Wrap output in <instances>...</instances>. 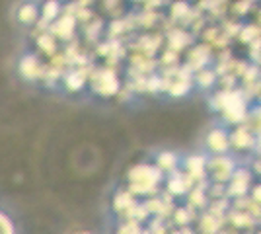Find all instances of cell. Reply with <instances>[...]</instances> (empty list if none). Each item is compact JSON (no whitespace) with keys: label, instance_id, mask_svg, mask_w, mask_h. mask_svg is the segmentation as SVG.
I'll return each mask as SVG.
<instances>
[{"label":"cell","instance_id":"6da1fadb","mask_svg":"<svg viewBox=\"0 0 261 234\" xmlns=\"http://www.w3.org/2000/svg\"><path fill=\"white\" fill-rule=\"evenodd\" d=\"M162 179V172L152 164H137L129 170L127 181L129 191L133 195H150L158 190V184Z\"/></svg>","mask_w":261,"mask_h":234},{"label":"cell","instance_id":"7a4b0ae2","mask_svg":"<svg viewBox=\"0 0 261 234\" xmlns=\"http://www.w3.org/2000/svg\"><path fill=\"white\" fill-rule=\"evenodd\" d=\"M160 80H162V92H168L174 98H181L193 88V74L185 67L166 68L160 74Z\"/></svg>","mask_w":261,"mask_h":234},{"label":"cell","instance_id":"3957f363","mask_svg":"<svg viewBox=\"0 0 261 234\" xmlns=\"http://www.w3.org/2000/svg\"><path fill=\"white\" fill-rule=\"evenodd\" d=\"M88 80H90L92 92H96L101 98H111L121 92L119 76L113 68H96V70H92Z\"/></svg>","mask_w":261,"mask_h":234},{"label":"cell","instance_id":"277c9868","mask_svg":"<svg viewBox=\"0 0 261 234\" xmlns=\"http://www.w3.org/2000/svg\"><path fill=\"white\" fill-rule=\"evenodd\" d=\"M222 117H224L226 123L236 125V127L246 123V119H248V103H246V98L242 96L240 90H232L230 92L228 101L222 108Z\"/></svg>","mask_w":261,"mask_h":234},{"label":"cell","instance_id":"5b68a950","mask_svg":"<svg viewBox=\"0 0 261 234\" xmlns=\"http://www.w3.org/2000/svg\"><path fill=\"white\" fill-rule=\"evenodd\" d=\"M234 172H236V162H234L228 154L213 156L207 162V174L211 176L213 184L226 186Z\"/></svg>","mask_w":261,"mask_h":234},{"label":"cell","instance_id":"8992f818","mask_svg":"<svg viewBox=\"0 0 261 234\" xmlns=\"http://www.w3.org/2000/svg\"><path fill=\"white\" fill-rule=\"evenodd\" d=\"M251 181H253V172H250L248 168H236V172L226 184V197H234V199L248 197Z\"/></svg>","mask_w":261,"mask_h":234},{"label":"cell","instance_id":"52a82bcc","mask_svg":"<svg viewBox=\"0 0 261 234\" xmlns=\"http://www.w3.org/2000/svg\"><path fill=\"white\" fill-rule=\"evenodd\" d=\"M208 61H211V47H208V45H195V47L189 49V53L185 57L184 67L187 68L191 74H195L199 70L207 68Z\"/></svg>","mask_w":261,"mask_h":234},{"label":"cell","instance_id":"ba28073f","mask_svg":"<svg viewBox=\"0 0 261 234\" xmlns=\"http://www.w3.org/2000/svg\"><path fill=\"white\" fill-rule=\"evenodd\" d=\"M207 146L215 156H222L230 150V133L222 127L211 129L207 135Z\"/></svg>","mask_w":261,"mask_h":234},{"label":"cell","instance_id":"9c48e42d","mask_svg":"<svg viewBox=\"0 0 261 234\" xmlns=\"http://www.w3.org/2000/svg\"><path fill=\"white\" fill-rule=\"evenodd\" d=\"M255 145H257V139L246 125L234 127V131L230 133V146L236 150H251L255 148Z\"/></svg>","mask_w":261,"mask_h":234},{"label":"cell","instance_id":"30bf717a","mask_svg":"<svg viewBox=\"0 0 261 234\" xmlns=\"http://www.w3.org/2000/svg\"><path fill=\"white\" fill-rule=\"evenodd\" d=\"M207 162L208 158H205L203 154H191L185 158V174L193 181H201L207 178Z\"/></svg>","mask_w":261,"mask_h":234},{"label":"cell","instance_id":"8fae6325","mask_svg":"<svg viewBox=\"0 0 261 234\" xmlns=\"http://www.w3.org/2000/svg\"><path fill=\"white\" fill-rule=\"evenodd\" d=\"M76 18L74 16H70V14H63V18H59L55 23L49 25V32L59 39H72V35L76 32Z\"/></svg>","mask_w":261,"mask_h":234},{"label":"cell","instance_id":"7c38bea8","mask_svg":"<svg viewBox=\"0 0 261 234\" xmlns=\"http://www.w3.org/2000/svg\"><path fill=\"white\" fill-rule=\"evenodd\" d=\"M193 188H195V181L189 178L185 172L175 170L174 176H170V179H168V191L172 195H187Z\"/></svg>","mask_w":261,"mask_h":234},{"label":"cell","instance_id":"4fadbf2b","mask_svg":"<svg viewBox=\"0 0 261 234\" xmlns=\"http://www.w3.org/2000/svg\"><path fill=\"white\" fill-rule=\"evenodd\" d=\"M43 65L39 63V59L35 55H25L20 59V65L18 70L25 80H37V78L43 76Z\"/></svg>","mask_w":261,"mask_h":234},{"label":"cell","instance_id":"5bb4252c","mask_svg":"<svg viewBox=\"0 0 261 234\" xmlns=\"http://www.w3.org/2000/svg\"><path fill=\"white\" fill-rule=\"evenodd\" d=\"M191 43H193L191 34H187V32L181 30V28H175V30H172V32L168 34V45H170V51H174V53H177V55H179L184 49H187Z\"/></svg>","mask_w":261,"mask_h":234},{"label":"cell","instance_id":"9a60e30c","mask_svg":"<svg viewBox=\"0 0 261 234\" xmlns=\"http://www.w3.org/2000/svg\"><path fill=\"white\" fill-rule=\"evenodd\" d=\"M88 78H90V74H88L84 68L68 70L65 74V88L68 92H82L84 86H86Z\"/></svg>","mask_w":261,"mask_h":234},{"label":"cell","instance_id":"2e32d148","mask_svg":"<svg viewBox=\"0 0 261 234\" xmlns=\"http://www.w3.org/2000/svg\"><path fill=\"white\" fill-rule=\"evenodd\" d=\"M37 47H39L41 53H45V55H49V57H55L57 51H59L57 37H55L51 32H41V34L37 35Z\"/></svg>","mask_w":261,"mask_h":234},{"label":"cell","instance_id":"e0dca14e","mask_svg":"<svg viewBox=\"0 0 261 234\" xmlns=\"http://www.w3.org/2000/svg\"><path fill=\"white\" fill-rule=\"evenodd\" d=\"M156 168L160 170V172H172L174 174L175 170H177V154L172 152V150H162V152H158L156 156Z\"/></svg>","mask_w":261,"mask_h":234},{"label":"cell","instance_id":"ac0fdd59","mask_svg":"<svg viewBox=\"0 0 261 234\" xmlns=\"http://www.w3.org/2000/svg\"><path fill=\"white\" fill-rule=\"evenodd\" d=\"M39 14L41 10L37 8V4H32V2H28V4H22L20 6V10H18V20L25 25H33V23L39 20Z\"/></svg>","mask_w":261,"mask_h":234},{"label":"cell","instance_id":"d6986e66","mask_svg":"<svg viewBox=\"0 0 261 234\" xmlns=\"http://www.w3.org/2000/svg\"><path fill=\"white\" fill-rule=\"evenodd\" d=\"M135 203H137V201H135V195H133L129 190L117 191V193H115V197H113V209L123 215V213L129 211Z\"/></svg>","mask_w":261,"mask_h":234},{"label":"cell","instance_id":"ffe728a7","mask_svg":"<svg viewBox=\"0 0 261 234\" xmlns=\"http://www.w3.org/2000/svg\"><path fill=\"white\" fill-rule=\"evenodd\" d=\"M217 70H213V68H203V70H199L193 74V82H195L199 88H213L215 86V82H217Z\"/></svg>","mask_w":261,"mask_h":234},{"label":"cell","instance_id":"44dd1931","mask_svg":"<svg viewBox=\"0 0 261 234\" xmlns=\"http://www.w3.org/2000/svg\"><path fill=\"white\" fill-rule=\"evenodd\" d=\"M59 16H61V4L57 0H49L41 6V22H45L47 25L51 22H57Z\"/></svg>","mask_w":261,"mask_h":234},{"label":"cell","instance_id":"7402d4cb","mask_svg":"<svg viewBox=\"0 0 261 234\" xmlns=\"http://www.w3.org/2000/svg\"><path fill=\"white\" fill-rule=\"evenodd\" d=\"M220 221L217 215L205 211L201 217V232L203 234H218L220 232Z\"/></svg>","mask_w":261,"mask_h":234},{"label":"cell","instance_id":"603a6c76","mask_svg":"<svg viewBox=\"0 0 261 234\" xmlns=\"http://www.w3.org/2000/svg\"><path fill=\"white\" fill-rule=\"evenodd\" d=\"M230 223L234 224V228H251L255 219L250 217L246 211H240V209H232L228 215Z\"/></svg>","mask_w":261,"mask_h":234},{"label":"cell","instance_id":"cb8c5ba5","mask_svg":"<svg viewBox=\"0 0 261 234\" xmlns=\"http://www.w3.org/2000/svg\"><path fill=\"white\" fill-rule=\"evenodd\" d=\"M238 39L242 41V43H246V45L255 43L257 39H261V28L257 25V23L242 25V30H240V34H238Z\"/></svg>","mask_w":261,"mask_h":234},{"label":"cell","instance_id":"d4e9b609","mask_svg":"<svg viewBox=\"0 0 261 234\" xmlns=\"http://www.w3.org/2000/svg\"><path fill=\"white\" fill-rule=\"evenodd\" d=\"M187 201H189V207L191 209L193 207L203 209L207 205V191L203 190V186H197V188H193V190L187 193Z\"/></svg>","mask_w":261,"mask_h":234},{"label":"cell","instance_id":"484cf974","mask_svg":"<svg viewBox=\"0 0 261 234\" xmlns=\"http://www.w3.org/2000/svg\"><path fill=\"white\" fill-rule=\"evenodd\" d=\"M193 209H191V207H189V209H187V207H181V209H175V213H174V221L177 224H179V226H187V223H189V221H191V219H193Z\"/></svg>","mask_w":261,"mask_h":234},{"label":"cell","instance_id":"4316f807","mask_svg":"<svg viewBox=\"0 0 261 234\" xmlns=\"http://www.w3.org/2000/svg\"><path fill=\"white\" fill-rule=\"evenodd\" d=\"M170 12H172V16H174L175 20H181V18H187V14H189V6H187L185 2H175V4H172Z\"/></svg>","mask_w":261,"mask_h":234},{"label":"cell","instance_id":"83f0119b","mask_svg":"<svg viewBox=\"0 0 261 234\" xmlns=\"http://www.w3.org/2000/svg\"><path fill=\"white\" fill-rule=\"evenodd\" d=\"M251 8H253V2H250V0H244V2H234V4H232V12H234L236 16H244V14H248Z\"/></svg>","mask_w":261,"mask_h":234},{"label":"cell","instance_id":"f1b7e54d","mask_svg":"<svg viewBox=\"0 0 261 234\" xmlns=\"http://www.w3.org/2000/svg\"><path fill=\"white\" fill-rule=\"evenodd\" d=\"M0 234H16L14 232V224L8 219V215L0 211Z\"/></svg>","mask_w":261,"mask_h":234},{"label":"cell","instance_id":"f546056e","mask_svg":"<svg viewBox=\"0 0 261 234\" xmlns=\"http://www.w3.org/2000/svg\"><path fill=\"white\" fill-rule=\"evenodd\" d=\"M160 61H162V63H164V65H166L168 68H172V67H175V63L179 61V55H177V53H174V51H170V49H168V51H164V55H162V59H160Z\"/></svg>","mask_w":261,"mask_h":234},{"label":"cell","instance_id":"4dcf8cb0","mask_svg":"<svg viewBox=\"0 0 261 234\" xmlns=\"http://www.w3.org/2000/svg\"><path fill=\"white\" fill-rule=\"evenodd\" d=\"M251 199L255 201L257 205H261V184L253 186V190H251Z\"/></svg>","mask_w":261,"mask_h":234},{"label":"cell","instance_id":"1f68e13d","mask_svg":"<svg viewBox=\"0 0 261 234\" xmlns=\"http://www.w3.org/2000/svg\"><path fill=\"white\" fill-rule=\"evenodd\" d=\"M130 234H148V232H144V230H141V226H137Z\"/></svg>","mask_w":261,"mask_h":234},{"label":"cell","instance_id":"d6a6232c","mask_svg":"<svg viewBox=\"0 0 261 234\" xmlns=\"http://www.w3.org/2000/svg\"><path fill=\"white\" fill-rule=\"evenodd\" d=\"M72 234H92V232H88V230H74Z\"/></svg>","mask_w":261,"mask_h":234},{"label":"cell","instance_id":"836d02e7","mask_svg":"<svg viewBox=\"0 0 261 234\" xmlns=\"http://www.w3.org/2000/svg\"><path fill=\"white\" fill-rule=\"evenodd\" d=\"M255 168H257V172H259V176H261V160L257 162V166H255Z\"/></svg>","mask_w":261,"mask_h":234},{"label":"cell","instance_id":"e575fe53","mask_svg":"<svg viewBox=\"0 0 261 234\" xmlns=\"http://www.w3.org/2000/svg\"><path fill=\"white\" fill-rule=\"evenodd\" d=\"M259 23H261V12H259ZM259 28H261V25H259Z\"/></svg>","mask_w":261,"mask_h":234},{"label":"cell","instance_id":"d590c367","mask_svg":"<svg viewBox=\"0 0 261 234\" xmlns=\"http://www.w3.org/2000/svg\"><path fill=\"white\" fill-rule=\"evenodd\" d=\"M246 234H250V232H246ZM251 234H253V232H251Z\"/></svg>","mask_w":261,"mask_h":234}]
</instances>
